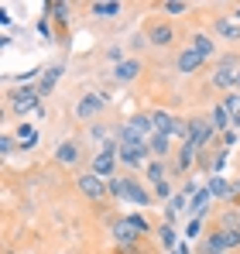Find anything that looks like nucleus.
I'll return each mask as SVG.
<instances>
[{"instance_id": "473e14b6", "label": "nucleus", "mask_w": 240, "mask_h": 254, "mask_svg": "<svg viewBox=\"0 0 240 254\" xmlns=\"http://www.w3.org/2000/svg\"><path fill=\"white\" fill-rule=\"evenodd\" d=\"M227 203H230V206H237V203H240V175H237V179H230V196H227Z\"/></svg>"}, {"instance_id": "a19ab883", "label": "nucleus", "mask_w": 240, "mask_h": 254, "mask_svg": "<svg viewBox=\"0 0 240 254\" xmlns=\"http://www.w3.org/2000/svg\"><path fill=\"white\" fill-rule=\"evenodd\" d=\"M237 89H240V72H237Z\"/></svg>"}, {"instance_id": "7c9ffc66", "label": "nucleus", "mask_w": 240, "mask_h": 254, "mask_svg": "<svg viewBox=\"0 0 240 254\" xmlns=\"http://www.w3.org/2000/svg\"><path fill=\"white\" fill-rule=\"evenodd\" d=\"M14 148H17V137H14V134H0V155H3V158H10V155H14Z\"/></svg>"}, {"instance_id": "c9c22d12", "label": "nucleus", "mask_w": 240, "mask_h": 254, "mask_svg": "<svg viewBox=\"0 0 240 254\" xmlns=\"http://www.w3.org/2000/svg\"><path fill=\"white\" fill-rule=\"evenodd\" d=\"M144 45H148V38H144V31H141V35H134V38H130V48H137V52H141V48H144Z\"/></svg>"}, {"instance_id": "0eeeda50", "label": "nucleus", "mask_w": 240, "mask_h": 254, "mask_svg": "<svg viewBox=\"0 0 240 254\" xmlns=\"http://www.w3.org/2000/svg\"><path fill=\"white\" fill-rule=\"evenodd\" d=\"M76 189H79V196H86L89 203H103V199L110 196V182H107V179H100L96 172H79Z\"/></svg>"}, {"instance_id": "79ce46f5", "label": "nucleus", "mask_w": 240, "mask_h": 254, "mask_svg": "<svg viewBox=\"0 0 240 254\" xmlns=\"http://www.w3.org/2000/svg\"><path fill=\"white\" fill-rule=\"evenodd\" d=\"M3 254H17V251H3Z\"/></svg>"}, {"instance_id": "4c0bfd02", "label": "nucleus", "mask_w": 240, "mask_h": 254, "mask_svg": "<svg viewBox=\"0 0 240 254\" xmlns=\"http://www.w3.org/2000/svg\"><path fill=\"white\" fill-rule=\"evenodd\" d=\"M182 192H185V196H196V192H199V186H196V182H192V179H189V182H185V186H182Z\"/></svg>"}, {"instance_id": "a878e982", "label": "nucleus", "mask_w": 240, "mask_h": 254, "mask_svg": "<svg viewBox=\"0 0 240 254\" xmlns=\"http://www.w3.org/2000/svg\"><path fill=\"white\" fill-rule=\"evenodd\" d=\"M158 237H161V248H165L168 254L179 248V241H175V227H172V223H161V227H158Z\"/></svg>"}, {"instance_id": "a211bd4d", "label": "nucleus", "mask_w": 240, "mask_h": 254, "mask_svg": "<svg viewBox=\"0 0 240 254\" xmlns=\"http://www.w3.org/2000/svg\"><path fill=\"white\" fill-rule=\"evenodd\" d=\"M59 79H62V65H48V69L41 72V79H38V93H41V100H45V96H52V89L59 86Z\"/></svg>"}, {"instance_id": "ea45409f", "label": "nucleus", "mask_w": 240, "mask_h": 254, "mask_svg": "<svg viewBox=\"0 0 240 254\" xmlns=\"http://www.w3.org/2000/svg\"><path fill=\"white\" fill-rule=\"evenodd\" d=\"M234 21H240V3H237V7H234Z\"/></svg>"}, {"instance_id": "72a5a7b5", "label": "nucleus", "mask_w": 240, "mask_h": 254, "mask_svg": "<svg viewBox=\"0 0 240 254\" xmlns=\"http://www.w3.org/2000/svg\"><path fill=\"white\" fill-rule=\"evenodd\" d=\"M199 230H202V216H192V220H189V230H185V234H189V237H196Z\"/></svg>"}, {"instance_id": "c85d7f7f", "label": "nucleus", "mask_w": 240, "mask_h": 254, "mask_svg": "<svg viewBox=\"0 0 240 254\" xmlns=\"http://www.w3.org/2000/svg\"><path fill=\"white\" fill-rule=\"evenodd\" d=\"M127 223H130V227H134V230H137L141 237H144V234H151V223H148V220H144L141 213H127Z\"/></svg>"}, {"instance_id": "4468645a", "label": "nucleus", "mask_w": 240, "mask_h": 254, "mask_svg": "<svg viewBox=\"0 0 240 254\" xmlns=\"http://www.w3.org/2000/svg\"><path fill=\"white\" fill-rule=\"evenodd\" d=\"M69 10H72V7H69V3H62V0H48V3H45V17H48V21H55L59 28H69V21H72V14H69Z\"/></svg>"}, {"instance_id": "c756f323", "label": "nucleus", "mask_w": 240, "mask_h": 254, "mask_svg": "<svg viewBox=\"0 0 240 254\" xmlns=\"http://www.w3.org/2000/svg\"><path fill=\"white\" fill-rule=\"evenodd\" d=\"M220 103H223V110H227L230 117H234V114H240V89H234V93H227V96H223Z\"/></svg>"}, {"instance_id": "e433bc0d", "label": "nucleus", "mask_w": 240, "mask_h": 254, "mask_svg": "<svg viewBox=\"0 0 240 254\" xmlns=\"http://www.w3.org/2000/svg\"><path fill=\"white\" fill-rule=\"evenodd\" d=\"M38 31H41V35H45V38L52 35V21H48V17H41V21H38Z\"/></svg>"}, {"instance_id": "dca6fc26", "label": "nucleus", "mask_w": 240, "mask_h": 254, "mask_svg": "<svg viewBox=\"0 0 240 254\" xmlns=\"http://www.w3.org/2000/svg\"><path fill=\"white\" fill-rule=\"evenodd\" d=\"M120 10H123V3H117V0H96V3H89V14L100 17V21H114V17H120Z\"/></svg>"}, {"instance_id": "f8f14e48", "label": "nucleus", "mask_w": 240, "mask_h": 254, "mask_svg": "<svg viewBox=\"0 0 240 254\" xmlns=\"http://www.w3.org/2000/svg\"><path fill=\"white\" fill-rule=\"evenodd\" d=\"M141 69H144V65H141V59L134 55V59H123L120 65H114V72H110V76H114V83H134V79L141 76Z\"/></svg>"}, {"instance_id": "aec40b11", "label": "nucleus", "mask_w": 240, "mask_h": 254, "mask_svg": "<svg viewBox=\"0 0 240 254\" xmlns=\"http://www.w3.org/2000/svg\"><path fill=\"white\" fill-rule=\"evenodd\" d=\"M192 130H196V121H192V117H175V127H172V141L185 144V141H192Z\"/></svg>"}, {"instance_id": "f704fd0d", "label": "nucleus", "mask_w": 240, "mask_h": 254, "mask_svg": "<svg viewBox=\"0 0 240 254\" xmlns=\"http://www.w3.org/2000/svg\"><path fill=\"white\" fill-rule=\"evenodd\" d=\"M93 137H96V141H103V144L110 141V137H107V127H103V124H93Z\"/></svg>"}, {"instance_id": "7ed1b4c3", "label": "nucleus", "mask_w": 240, "mask_h": 254, "mask_svg": "<svg viewBox=\"0 0 240 254\" xmlns=\"http://www.w3.org/2000/svg\"><path fill=\"white\" fill-rule=\"evenodd\" d=\"M237 72H240V55H220L216 69L209 76V86L223 89V93H234L237 89Z\"/></svg>"}, {"instance_id": "f3484780", "label": "nucleus", "mask_w": 240, "mask_h": 254, "mask_svg": "<svg viewBox=\"0 0 240 254\" xmlns=\"http://www.w3.org/2000/svg\"><path fill=\"white\" fill-rule=\"evenodd\" d=\"M192 165H199V148L196 144H179V158H175V172H189Z\"/></svg>"}, {"instance_id": "2f4dec72", "label": "nucleus", "mask_w": 240, "mask_h": 254, "mask_svg": "<svg viewBox=\"0 0 240 254\" xmlns=\"http://www.w3.org/2000/svg\"><path fill=\"white\" fill-rule=\"evenodd\" d=\"M155 199H161V203H172V186H168V179L155 186Z\"/></svg>"}, {"instance_id": "6ab92c4d", "label": "nucleus", "mask_w": 240, "mask_h": 254, "mask_svg": "<svg viewBox=\"0 0 240 254\" xmlns=\"http://www.w3.org/2000/svg\"><path fill=\"white\" fill-rule=\"evenodd\" d=\"M216 230H234V234H240V210L237 206L220 210V216H216Z\"/></svg>"}, {"instance_id": "c03bdc74", "label": "nucleus", "mask_w": 240, "mask_h": 254, "mask_svg": "<svg viewBox=\"0 0 240 254\" xmlns=\"http://www.w3.org/2000/svg\"><path fill=\"white\" fill-rule=\"evenodd\" d=\"M172 254H175V251H172Z\"/></svg>"}, {"instance_id": "37998d69", "label": "nucleus", "mask_w": 240, "mask_h": 254, "mask_svg": "<svg viewBox=\"0 0 240 254\" xmlns=\"http://www.w3.org/2000/svg\"><path fill=\"white\" fill-rule=\"evenodd\" d=\"M237 210H240V203H237Z\"/></svg>"}, {"instance_id": "f03ea898", "label": "nucleus", "mask_w": 240, "mask_h": 254, "mask_svg": "<svg viewBox=\"0 0 240 254\" xmlns=\"http://www.w3.org/2000/svg\"><path fill=\"white\" fill-rule=\"evenodd\" d=\"M155 137V124H151V114H134L130 121H123L117 127V134H114V141H151Z\"/></svg>"}, {"instance_id": "b1692460", "label": "nucleus", "mask_w": 240, "mask_h": 254, "mask_svg": "<svg viewBox=\"0 0 240 254\" xmlns=\"http://www.w3.org/2000/svg\"><path fill=\"white\" fill-rule=\"evenodd\" d=\"M206 189H209V196H216V199H227V196H230V179H223V175H209Z\"/></svg>"}, {"instance_id": "ddd939ff", "label": "nucleus", "mask_w": 240, "mask_h": 254, "mask_svg": "<svg viewBox=\"0 0 240 254\" xmlns=\"http://www.w3.org/2000/svg\"><path fill=\"white\" fill-rule=\"evenodd\" d=\"M189 48L199 52L202 59H216V38L206 35V31H192V35H189Z\"/></svg>"}, {"instance_id": "4be33fe9", "label": "nucleus", "mask_w": 240, "mask_h": 254, "mask_svg": "<svg viewBox=\"0 0 240 254\" xmlns=\"http://www.w3.org/2000/svg\"><path fill=\"white\" fill-rule=\"evenodd\" d=\"M148 148H151V158L165 162V158L172 155V137H168V134H155V137L148 141Z\"/></svg>"}, {"instance_id": "5701e85b", "label": "nucleus", "mask_w": 240, "mask_h": 254, "mask_svg": "<svg viewBox=\"0 0 240 254\" xmlns=\"http://www.w3.org/2000/svg\"><path fill=\"white\" fill-rule=\"evenodd\" d=\"M151 124H155V134H168V137H172L175 117H172L168 110H155V114H151Z\"/></svg>"}, {"instance_id": "1a4fd4ad", "label": "nucleus", "mask_w": 240, "mask_h": 254, "mask_svg": "<svg viewBox=\"0 0 240 254\" xmlns=\"http://www.w3.org/2000/svg\"><path fill=\"white\" fill-rule=\"evenodd\" d=\"M213 38H220V42H240V21H234V14H220L216 21H213Z\"/></svg>"}, {"instance_id": "9d476101", "label": "nucleus", "mask_w": 240, "mask_h": 254, "mask_svg": "<svg viewBox=\"0 0 240 254\" xmlns=\"http://www.w3.org/2000/svg\"><path fill=\"white\" fill-rule=\"evenodd\" d=\"M206 62H209V59H202L199 52H192L189 45H185V48H182V52L175 55V69H179L182 76H196V72H199Z\"/></svg>"}, {"instance_id": "412c9836", "label": "nucleus", "mask_w": 240, "mask_h": 254, "mask_svg": "<svg viewBox=\"0 0 240 254\" xmlns=\"http://www.w3.org/2000/svg\"><path fill=\"white\" fill-rule=\"evenodd\" d=\"M230 121H234V117L223 110V103H216V107L209 110V124H213V130H216V134H227V130H234V127H230Z\"/></svg>"}, {"instance_id": "f257e3e1", "label": "nucleus", "mask_w": 240, "mask_h": 254, "mask_svg": "<svg viewBox=\"0 0 240 254\" xmlns=\"http://www.w3.org/2000/svg\"><path fill=\"white\" fill-rule=\"evenodd\" d=\"M41 107V93L38 86H21V89H14V93H7V110L14 114V117H31V114H38Z\"/></svg>"}, {"instance_id": "58836bf2", "label": "nucleus", "mask_w": 240, "mask_h": 254, "mask_svg": "<svg viewBox=\"0 0 240 254\" xmlns=\"http://www.w3.org/2000/svg\"><path fill=\"white\" fill-rule=\"evenodd\" d=\"M230 127H234V130H240V114H234V121H230Z\"/></svg>"}, {"instance_id": "20e7f679", "label": "nucleus", "mask_w": 240, "mask_h": 254, "mask_svg": "<svg viewBox=\"0 0 240 254\" xmlns=\"http://www.w3.org/2000/svg\"><path fill=\"white\" fill-rule=\"evenodd\" d=\"M144 38H148L151 48H172L179 35H175V24H172L168 17H151V21L144 24Z\"/></svg>"}, {"instance_id": "393cba45", "label": "nucleus", "mask_w": 240, "mask_h": 254, "mask_svg": "<svg viewBox=\"0 0 240 254\" xmlns=\"http://www.w3.org/2000/svg\"><path fill=\"white\" fill-rule=\"evenodd\" d=\"M158 10H161V17H179V14H189V3L185 0H161Z\"/></svg>"}, {"instance_id": "cd10ccee", "label": "nucleus", "mask_w": 240, "mask_h": 254, "mask_svg": "<svg viewBox=\"0 0 240 254\" xmlns=\"http://www.w3.org/2000/svg\"><path fill=\"white\" fill-rule=\"evenodd\" d=\"M110 196L127 203V175H114V179H110Z\"/></svg>"}, {"instance_id": "423d86ee", "label": "nucleus", "mask_w": 240, "mask_h": 254, "mask_svg": "<svg viewBox=\"0 0 240 254\" xmlns=\"http://www.w3.org/2000/svg\"><path fill=\"white\" fill-rule=\"evenodd\" d=\"M120 165H127V169H148V162H151V148L144 144V141H120V151H117Z\"/></svg>"}, {"instance_id": "2eb2a0df", "label": "nucleus", "mask_w": 240, "mask_h": 254, "mask_svg": "<svg viewBox=\"0 0 240 254\" xmlns=\"http://www.w3.org/2000/svg\"><path fill=\"white\" fill-rule=\"evenodd\" d=\"M55 162L65 165V169L79 165V141H62V144L55 148Z\"/></svg>"}, {"instance_id": "6e6552de", "label": "nucleus", "mask_w": 240, "mask_h": 254, "mask_svg": "<svg viewBox=\"0 0 240 254\" xmlns=\"http://www.w3.org/2000/svg\"><path fill=\"white\" fill-rule=\"evenodd\" d=\"M107 93H86V96H79V103H76V117L79 121H96L103 110H107Z\"/></svg>"}, {"instance_id": "bb28decb", "label": "nucleus", "mask_w": 240, "mask_h": 254, "mask_svg": "<svg viewBox=\"0 0 240 254\" xmlns=\"http://www.w3.org/2000/svg\"><path fill=\"white\" fill-rule=\"evenodd\" d=\"M144 175H148V182H165V162H158V158H151L148 162V169H144Z\"/></svg>"}, {"instance_id": "39448f33", "label": "nucleus", "mask_w": 240, "mask_h": 254, "mask_svg": "<svg viewBox=\"0 0 240 254\" xmlns=\"http://www.w3.org/2000/svg\"><path fill=\"white\" fill-rule=\"evenodd\" d=\"M117 151H120V144L110 137V141H107V144H103V148L93 155V165H89V172H96L100 179H107V182H110V179L117 175V162H120Z\"/></svg>"}, {"instance_id": "9b49d317", "label": "nucleus", "mask_w": 240, "mask_h": 254, "mask_svg": "<svg viewBox=\"0 0 240 254\" xmlns=\"http://www.w3.org/2000/svg\"><path fill=\"white\" fill-rule=\"evenodd\" d=\"M127 203H134V206H151V203H155V192H148V186H144L137 175H127Z\"/></svg>"}]
</instances>
